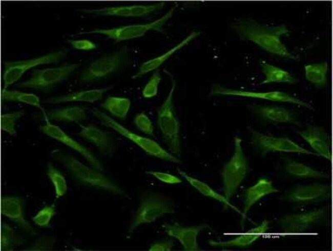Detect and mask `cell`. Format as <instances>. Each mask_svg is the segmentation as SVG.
Segmentation results:
<instances>
[{
	"instance_id": "15",
	"label": "cell",
	"mask_w": 333,
	"mask_h": 251,
	"mask_svg": "<svg viewBox=\"0 0 333 251\" xmlns=\"http://www.w3.org/2000/svg\"><path fill=\"white\" fill-rule=\"evenodd\" d=\"M331 194L330 186L315 182L307 185H297L286 191L283 200L299 205L309 204L329 198Z\"/></svg>"
},
{
	"instance_id": "8",
	"label": "cell",
	"mask_w": 333,
	"mask_h": 251,
	"mask_svg": "<svg viewBox=\"0 0 333 251\" xmlns=\"http://www.w3.org/2000/svg\"><path fill=\"white\" fill-rule=\"evenodd\" d=\"M177 7V5L173 6L161 17L150 22L128 25L109 29H95L82 32L79 34L103 35L116 42H119L141 37L150 31L163 33V26L173 16Z\"/></svg>"
},
{
	"instance_id": "24",
	"label": "cell",
	"mask_w": 333,
	"mask_h": 251,
	"mask_svg": "<svg viewBox=\"0 0 333 251\" xmlns=\"http://www.w3.org/2000/svg\"><path fill=\"white\" fill-rule=\"evenodd\" d=\"M269 222L264 219L258 226L239 235L236 238L224 241L209 240V244L214 247H246L250 246L269 229Z\"/></svg>"
},
{
	"instance_id": "6",
	"label": "cell",
	"mask_w": 333,
	"mask_h": 251,
	"mask_svg": "<svg viewBox=\"0 0 333 251\" xmlns=\"http://www.w3.org/2000/svg\"><path fill=\"white\" fill-rule=\"evenodd\" d=\"M175 212L174 203L168 197L158 193L146 192L140 198V203L128 233L131 234L140 225L150 223L166 214Z\"/></svg>"
},
{
	"instance_id": "17",
	"label": "cell",
	"mask_w": 333,
	"mask_h": 251,
	"mask_svg": "<svg viewBox=\"0 0 333 251\" xmlns=\"http://www.w3.org/2000/svg\"><path fill=\"white\" fill-rule=\"evenodd\" d=\"M165 233L169 236L179 241L185 251L201 250L197 242L199 233L210 226L207 224L185 226L178 222L170 224L164 223L162 225Z\"/></svg>"
},
{
	"instance_id": "18",
	"label": "cell",
	"mask_w": 333,
	"mask_h": 251,
	"mask_svg": "<svg viewBox=\"0 0 333 251\" xmlns=\"http://www.w3.org/2000/svg\"><path fill=\"white\" fill-rule=\"evenodd\" d=\"M77 134L94 145L104 155L111 156L116 150L117 144L113 135L94 125H81Z\"/></svg>"
},
{
	"instance_id": "19",
	"label": "cell",
	"mask_w": 333,
	"mask_h": 251,
	"mask_svg": "<svg viewBox=\"0 0 333 251\" xmlns=\"http://www.w3.org/2000/svg\"><path fill=\"white\" fill-rule=\"evenodd\" d=\"M24 207V200L19 196L7 195L2 197L1 214L27 233L35 235L36 231L25 217Z\"/></svg>"
},
{
	"instance_id": "2",
	"label": "cell",
	"mask_w": 333,
	"mask_h": 251,
	"mask_svg": "<svg viewBox=\"0 0 333 251\" xmlns=\"http://www.w3.org/2000/svg\"><path fill=\"white\" fill-rule=\"evenodd\" d=\"M51 155L66 168L72 178L78 184L129 198L127 193L114 180L101 171L86 165L72 155L55 149L52 150Z\"/></svg>"
},
{
	"instance_id": "40",
	"label": "cell",
	"mask_w": 333,
	"mask_h": 251,
	"mask_svg": "<svg viewBox=\"0 0 333 251\" xmlns=\"http://www.w3.org/2000/svg\"><path fill=\"white\" fill-rule=\"evenodd\" d=\"M145 173L154 177L158 180L168 184H178L182 181L179 177L168 173L155 171H148Z\"/></svg>"
},
{
	"instance_id": "7",
	"label": "cell",
	"mask_w": 333,
	"mask_h": 251,
	"mask_svg": "<svg viewBox=\"0 0 333 251\" xmlns=\"http://www.w3.org/2000/svg\"><path fill=\"white\" fill-rule=\"evenodd\" d=\"M234 150L230 159L224 164L221 171L223 196L230 201L246 176L249 164L243 152L242 139H234Z\"/></svg>"
},
{
	"instance_id": "32",
	"label": "cell",
	"mask_w": 333,
	"mask_h": 251,
	"mask_svg": "<svg viewBox=\"0 0 333 251\" xmlns=\"http://www.w3.org/2000/svg\"><path fill=\"white\" fill-rule=\"evenodd\" d=\"M25 240L8 224L3 222L1 233V250L12 251L24 244Z\"/></svg>"
},
{
	"instance_id": "30",
	"label": "cell",
	"mask_w": 333,
	"mask_h": 251,
	"mask_svg": "<svg viewBox=\"0 0 333 251\" xmlns=\"http://www.w3.org/2000/svg\"><path fill=\"white\" fill-rule=\"evenodd\" d=\"M131 105V101L128 98L109 96L100 104V107L113 117L124 120L127 117Z\"/></svg>"
},
{
	"instance_id": "26",
	"label": "cell",
	"mask_w": 333,
	"mask_h": 251,
	"mask_svg": "<svg viewBox=\"0 0 333 251\" xmlns=\"http://www.w3.org/2000/svg\"><path fill=\"white\" fill-rule=\"evenodd\" d=\"M47 121H54L65 123H80L87 118V109L81 106H70L44 111Z\"/></svg>"
},
{
	"instance_id": "42",
	"label": "cell",
	"mask_w": 333,
	"mask_h": 251,
	"mask_svg": "<svg viewBox=\"0 0 333 251\" xmlns=\"http://www.w3.org/2000/svg\"><path fill=\"white\" fill-rule=\"evenodd\" d=\"M174 246V241L172 239H169L153 243L151 245L149 250L171 251Z\"/></svg>"
},
{
	"instance_id": "35",
	"label": "cell",
	"mask_w": 333,
	"mask_h": 251,
	"mask_svg": "<svg viewBox=\"0 0 333 251\" xmlns=\"http://www.w3.org/2000/svg\"><path fill=\"white\" fill-rule=\"evenodd\" d=\"M25 115L23 110H16L4 113L1 116V129L10 135L16 134V123Z\"/></svg>"
},
{
	"instance_id": "23",
	"label": "cell",
	"mask_w": 333,
	"mask_h": 251,
	"mask_svg": "<svg viewBox=\"0 0 333 251\" xmlns=\"http://www.w3.org/2000/svg\"><path fill=\"white\" fill-rule=\"evenodd\" d=\"M200 35V32L199 31H194L192 32L180 42L166 51L165 53L142 63L138 68L136 73L131 77V78L132 79L140 78L151 72L158 70V69L174 54L185 45H188L190 42L198 37Z\"/></svg>"
},
{
	"instance_id": "3",
	"label": "cell",
	"mask_w": 333,
	"mask_h": 251,
	"mask_svg": "<svg viewBox=\"0 0 333 251\" xmlns=\"http://www.w3.org/2000/svg\"><path fill=\"white\" fill-rule=\"evenodd\" d=\"M91 112L101 125L113 130L132 142L147 154L173 163L178 164L182 163V161L179 157L167 151L155 141L131 131L98 108H93L91 110Z\"/></svg>"
},
{
	"instance_id": "9",
	"label": "cell",
	"mask_w": 333,
	"mask_h": 251,
	"mask_svg": "<svg viewBox=\"0 0 333 251\" xmlns=\"http://www.w3.org/2000/svg\"><path fill=\"white\" fill-rule=\"evenodd\" d=\"M80 65V63H69L57 67L34 70L29 78L16 84L14 87L30 88L47 93L68 79Z\"/></svg>"
},
{
	"instance_id": "21",
	"label": "cell",
	"mask_w": 333,
	"mask_h": 251,
	"mask_svg": "<svg viewBox=\"0 0 333 251\" xmlns=\"http://www.w3.org/2000/svg\"><path fill=\"white\" fill-rule=\"evenodd\" d=\"M279 191L274 186L272 181L266 177L260 178L254 185L248 187L244 194L243 209L241 213L242 226L252 206L263 197Z\"/></svg>"
},
{
	"instance_id": "27",
	"label": "cell",
	"mask_w": 333,
	"mask_h": 251,
	"mask_svg": "<svg viewBox=\"0 0 333 251\" xmlns=\"http://www.w3.org/2000/svg\"><path fill=\"white\" fill-rule=\"evenodd\" d=\"M284 168L289 175L298 178H326L325 173L316 170L302 163L286 157H282Z\"/></svg>"
},
{
	"instance_id": "22",
	"label": "cell",
	"mask_w": 333,
	"mask_h": 251,
	"mask_svg": "<svg viewBox=\"0 0 333 251\" xmlns=\"http://www.w3.org/2000/svg\"><path fill=\"white\" fill-rule=\"evenodd\" d=\"M251 109L262 120L269 123L299 124L295 113L284 107L253 104Z\"/></svg>"
},
{
	"instance_id": "34",
	"label": "cell",
	"mask_w": 333,
	"mask_h": 251,
	"mask_svg": "<svg viewBox=\"0 0 333 251\" xmlns=\"http://www.w3.org/2000/svg\"><path fill=\"white\" fill-rule=\"evenodd\" d=\"M46 174L53 184L56 198L64 196L68 189L66 179L61 172L51 163L47 164Z\"/></svg>"
},
{
	"instance_id": "25",
	"label": "cell",
	"mask_w": 333,
	"mask_h": 251,
	"mask_svg": "<svg viewBox=\"0 0 333 251\" xmlns=\"http://www.w3.org/2000/svg\"><path fill=\"white\" fill-rule=\"evenodd\" d=\"M112 88V86H107L100 88L75 92L48 98L45 100L44 102L48 104H59L70 102L94 103L101 100L104 94Z\"/></svg>"
},
{
	"instance_id": "14",
	"label": "cell",
	"mask_w": 333,
	"mask_h": 251,
	"mask_svg": "<svg viewBox=\"0 0 333 251\" xmlns=\"http://www.w3.org/2000/svg\"><path fill=\"white\" fill-rule=\"evenodd\" d=\"M39 130L44 134L55 140L71 148L81 155L92 168L102 172L104 170L101 162L92 151L85 146L72 138L59 126L46 122L39 127Z\"/></svg>"
},
{
	"instance_id": "39",
	"label": "cell",
	"mask_w": 333,
	"mask_h": 251,
	"mask_svg": "<svg viewBox=\"0 0 333 251\" xmlns=\"http://www.w3.org/2000/svg\"><path fill=\"white\" fill-rule=\"evenodd\" d=\"M137 128L142 133L150 136L154 135V126L152 121L144 112L137 114L134 119Z\"/></svg>"
},
{
	"instance_id": "38",
	"label": "cell",
	"mask_w": 333,
	"mask_h": 251,
	"mask_svg": "<svg viewBox=\"0 0 333 251\" xmlns=\"http://www.w3.org/2000/svg\"><path fill=\"white\" fill-rule=\"evenodd\" d=\"M56 239L51 236H42L38 238L32 245L25 250L49 251L53 249Z\"/></svg>"
},
{
	"instance_id": "20",
	"label": "cell",
	"mask_w": 333,
	"mask_h": 251,
	"mask_svg": "<svg viewBox=\"0 0 333 251\" xmlns=\"http://www.w3.org/2000/svg\"><path fill=\"white\" fill-rule=\"evenodd\" d=\"M300 136L315 151L318 156L331 161L332 153L329 136L324 128L321 126L309 125L298 132Z\"/></svg>"
},
{
	"instance_id": "13",
	"label": "cell",
	"mask_w": 333,
	"mask_h": 251,
	"mask_svg": "<svg viewBox=\"0 0 333 251\" xmlns=\"http://www.w3.org/2000/svg\"><path fill=\"white\" fill-rule=\"evenodd\" d=\"M326 213V208H321L304 213L288 214L279 218L278 223L284 233H302L322 223Z\"/></svg>"
},
{
	"instance_id": "1",
	"label": "cell",
	"mask_w": 333,
	"mask_h": 251,
	"mask_svg": "<svg viewBox=\"0 0 333 251\" xmlns=\"http://www.w3.org/2000/svg\"><path fill=\"white\" fill-rule=\"evenodd\" d=\"M231 27L242 40L249 41L265 51L282 57L297 59L281 40V37L290 31L284 25L272 26L261 24L249 18H239Z\"/></svg>"
},
{
	"instance_id": "41",
	"label": "cell",
	"mask_w": 333,
	"mask_h": 251,
	"mask_svg": "<svg viewBox=\"0 0 333 251\" xmlns=\"http://www.w3.org/2000/svg\"><path fill=\"white\" fill-rule=\"evenodd\" d=\"M68 42L74 49L81 51H91L97 48L96 44L87 39H68Z\"/></svg>"
},
{
	"instance_id": "33",
	"label": "cell",
	"mask_w": 333,
	"mask_h": 251,
	"mask_svg": "<svg viewBox=\"0 0 333 251\" xmlns=\"http://www.w3.org/2000/svg\"><path fill=\"white\" fill-rule=\"evenodd\" d=\"M2 101L21 102L43 110L39 98L35 94L17 90L6 89L1 92Z\"/></svg>"
},
{
	"instance_id": "28",
	"label": "cell",
	"mask_w": 333,
	"mask_h": 251,
	"mask_svg": "<svg viewBox=\"0 0 333 251\" xmlns=\"http://www.w3.org/2000/svg\"><path fill=\"white\" fill-rule=\"evenodd\" d=\"M259 64L265 76V79L261 82V84L272 83L294 84L298 82L297 79L288 72L280 67L268 63L263 60L260 61Z\"/></svg>"
},
{
	"instance_id": "37",
	"label": "cell",
	"mask_w": 333,
	"mask_h": 251,
	"mask_svg": "<svg viewBox=\"0 0 333 251\" xmlns=\"http://www.w3.org/2000/svg\"><path fill=\"white\" fill-rule=\"evenodd\" d=\"M161 80L160 73L159 70H157L154 72L144 86L142 91V96L145 98H151L156 96Z\"/></svg>"
},
{
	"instance_id": "36",
	"label": "cell",
	"mask_w": 333,
	"mask_h": 251,
	"mask_svg": "<svg viewBox=\"0 0 333 251\" xmlns=\"http://www.w3.org/2000/svg\"><path fill=\"white\" fill-rule=\"evenodd\" d=\"M55 213V207L54 205L46 206L38 211L32 220L38 226L48 227Z\"/></svg>"
},
{
	"instance_id": "4",
	"label": "cell",
	"mask_w": 333,
	"mask_h": 251,
	"mask_svg": "<svg viewBox=\"0 0 333 251\" xmlns=\"http://www.w3.org/2000/svg\"><path fill=\"white\" fill-rule=\"evenodd\" d=\"M171 81L169 93L157 110V123L170 152L179 158L181 152L180 124L173 102L176 83L174 79Z\"/></svg>"
},
{
	"instance_id": "16",
	"label": "cell",
	"mask_w": 333,
	"mask_h": 251,
	"mask_svg": "<svg viewBox=\"0 0 333 251\" xmlns=\"http://www.w3.org/2000/svg\"><path fill=\"white\" fill-rule=\"evenodd\" d=\"M165 3L161 2L150 5H133L106 7L98 9H82L80 12L99 16L140 17L150 15L164 8Z\"/></svg>"
},
{
	"instance_id": "12",
	"label": "cell",
	"mask_w": 333,
	"mask_h": 251,
	"mask_svg": "<svg viewBox=\"0 0 333 251\" xmlns=\"http://www.w3.org/2000/svg\"><path fill=\"white\" fill-rule=\"evenodd\" d=\"M211 93L214 96H233L259 99L273 102L292 103L309 109H314L313 107L307 102L286 93L278 90L254 92L232 89L219 85H214Z\"/></svg>"
},
{
	"instance_id": "29",
	"label": "cell",
	"mask_w": 333,
	"mask_h": 251,
	"mask_svg": "<svg viewBox=\"0 0 333 251\" xmlns=\"http://www.w3.org/2000/svg\"><path fill=\"white\" fill-rule=\"evenodd\" d=\"M177 170L182 178L202 195L215 199L240 213V211L227 201L223 195L217 192L207 184L189 175L179 168Z\"/></svg>"
},
{
	"instance_id": "10",
	"label": "cell",
	"mask_w": 333,
	"mask_h": 251,
	"mask_svg": "<svg viewBox=\"0 0 333 251\" xmlns=\"http://www.w3.org/2000/svg\"><path fill=\"white\" fill-rule=\"evenodd\" d=\"M68 52V49L64 48L33 58L5 61L2 90L7 89L31 69L40 65L58 63L66 57Z\"/></svg>"
},
{
	"instance_id": "11",
	"label": "cell",
	"mask_w": 333,
	"mask_h": 251,
	"mask_svg": "<svg viewBox=\"0 0 333 251\" xmlns=\"http://www.w3.org/2000/svg\"><path fill=\"white\" fill-rule=\"evenodd\" d=\"M251 142L262 155L275 152L297 153L317 155L287 137H277L267 135L253 128L250 129Z\"/></svg>"
},
{
	"instance_id": "5",
	"label": "cell",
	"mask_w": 333,
	"mask_h": 251,
	"mask_svg": "<svg viewBox=\"0 0 333 251\" xmlns=\"http://www.w3.org/2000/svg\"><path fill=\"white\" fill-rule=\"evenodd\" d=\"M131 53L127 45L92 61L82 71L79 80L84 83L103 79L130 64Z\"/></svg>"
},
{
	"instance_id": "31",
	"label": "cell",
	"mask_w": 333,
	"mask_h": 251,
	"mask_svg": "<svg viewBox=\"0 0 333 251\" xmlns=\"http://www.w3.org/2000/svg\"><path fill=\"white\" fill-rule=\"evenodd\" d=\"M328 69L326 61L305 65V79L316 87H323L327 84Z\"/></svg>"
}]
</instances>
